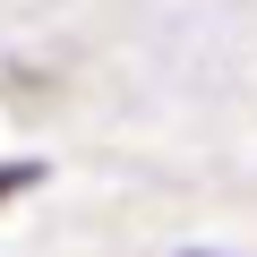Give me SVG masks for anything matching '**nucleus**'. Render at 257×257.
<instances>
[{"label": "nucleus", "mask_w": 257, "mask_h": 257, "mask_svg": "<svg viewBox=\"0 0 257 257\" xmlns=\"http://www.w3.org/2000/svg\"><path fill=\"white\" fill-rule=\"evenodd\" d=\"M26 180H43V163H0V197H9V189H26Z\"/></svg>", "instance_id": "1"}]
</instances>
